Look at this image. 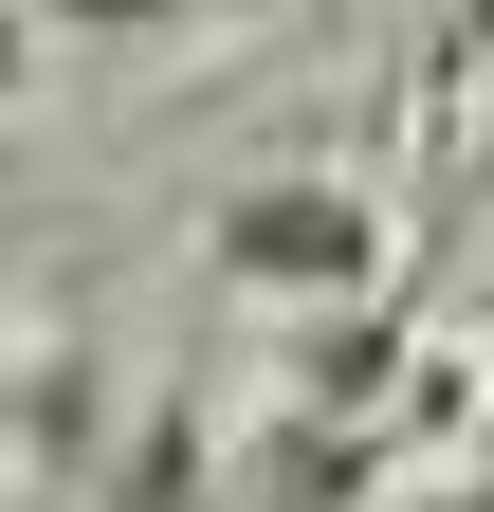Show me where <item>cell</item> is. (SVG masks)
Here are the masks:
<instances>
[{
  "instance_id": "5b68a950",
  "label": "cell",
  "mask_w": 494,
  "mask_h": 512,
  "mask_svg": "<svg viewBox=\"0 0 494 512\" xmlns=\"http://www.w3.org/2000/svg\"><path fill=\"white\" fill-rule=\"evenodd\" d=\"M19 74H37V19H0V92H19Z\"/></svg>"
},
{
  "instance_id": "7a4b0ae2",
  "label": "cell",
  "mask_w": 494,
  "mask_h": 512,
  "mask_svg": "<svg viewBox=\"0 0 494 512\" xmlns=\"http://www.w3.org/2000/svg\"><path fill=\"white\" fill-rule=\"evenodd\" d=\"M129 512H202V421H183V403L129 439Z\"/></svg>"
},
{
  "instance_id": "277c9868",
  "label": "cell",
  "mask_w": 494,
  "mask_h": 512,
  "mask_svg": "<svg viewBox=\"0 0 494 512\" xmlns=\"http://www.w3.org/2000/svg\"><path fill=\"white\" fill-rule=\"evenodd\" d=\"M403 512H494V458H458V476H421Z\"/></svg>"
},
{
  "instance_id": "3957f363",
  "label": "cell",
  "mask_w": 494,
  "mask_h": 512,
  "mask_svg": "<svg viewBox=\"0 0 494 512\" xmlns=\"http://www.w3.org/2000/svg\"><path fill=\"white\" fill-rule=\"evenodd\" d=\"M257 512H348V439H275V494Z\"/></svg>"
},
{
  "instance_id": "6da1fadb",
  "label": "cell",
  "mask_w": 494,
  "mask_h": 512,
  "mask_svg": "<svg viewBox=\"0 0 494 512\" xmlns=\"http://www.w3.org/2000/svg\"><path fill=\"white\" fill-rule=\"evenodd\" d=\"M385 202L366 183H330V165H275V183H238L220 202V275L238 293H275V311H366L385 293Z\"/></svg>"
}]
</instances>
